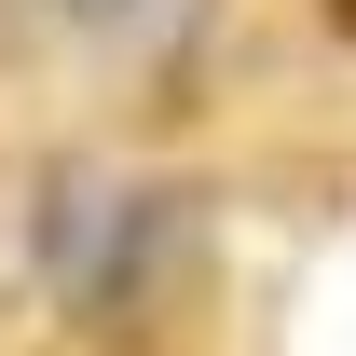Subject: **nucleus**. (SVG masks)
<instances>
[{
  "label": "nucleus",
  "instance_id": "nucleus-1",
  "mask_svg": "<svg viewBox=\"0 0 356 356\" xmlns=\"http://www.w3.org/2000/svg\"><path fill=\"white\" fill-rule=\"evenodd\" d=\"M42 261L83 315H137L151 274L192 261V192H124V178H55L42 206Z\"/></svg>",
  "mask_w": 356,
  "mask_h": 356
},
{
  "label": "nucleus",
  "instance_id": "nucleus-2",
  "mask_svg": "<svg viewBox=\"0 0 356 356\" xmlns=\"http://www.w3.org/2000/svg\"><path fill=\"white\" fill-rule=\"evenodd\" d=\"M69 14H83V28H110V42H151V28H178V14H192V0H69Z\"/></svg>",
  "mask_w": 356,
  "mask_h": 356
}]
</instances>
